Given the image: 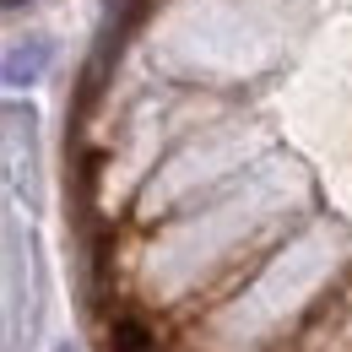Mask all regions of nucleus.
Here are the masks:
<instances>
[{
	"mask_svg": "<svg viewBox=\"0 0 352 352\" xmlns=\"http://www.w3.org/2000/svg\"><path fill=\"white\" fill-rule=\"evenodd\" d=\"M49 54H54V44L49 38H28V44H11V54H6V82L11 87H22V82H38L49 65Z\"/></svg>",
	"mask_w": 352,
	"mask_h": 352,
	"instance_id": "f257e3e1",
	"label": "nucleus"
},
{
	"mask_svg": "<svg viewBox=\"0 0 352 352\" xmlns=\"http://www.w3.org/2000/svg\"><path fill=\"white\" fill-rule=\"evenodd\" d=\"M114 352H152V331L141 320H114V336H109Z\"/></svg>",
	"mask_w": 352,
	"mask_h": 352,
	"instance_id": "f03ea898",
	"label": "nucleus"
},
{
	"mask_svg": "<svg viewBox=\"0 0 352 352\" xmlns=\"http://www.w3.org/2000/svg\"><path fill=\"white\" fill-rule=\"evenodd\" d=\"M22 6H33V0H6V11H22Z\"/></svg>",
	"mask_w": 352,
	"mask_h": 352,
	"instance_id": "7ed1b4c3",
	"label": "nucleus"
}]
</instances>
